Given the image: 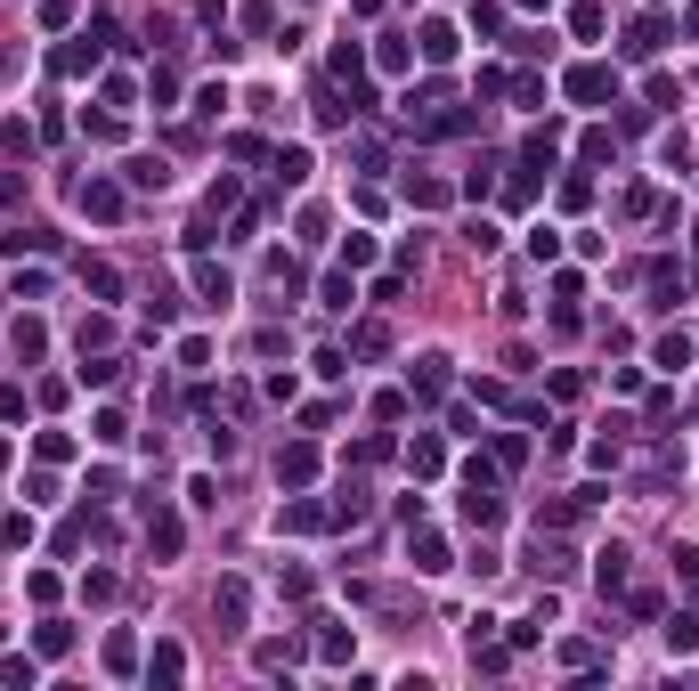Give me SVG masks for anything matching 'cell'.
Segmentation results:
<instances>
[{"label": "cell", "mask_w": 699, "mask_h": 691, "mask_svg": "<svg viewBox=\"0 0 699 691\" xmlns=\"http://www.w3.org/2000/svg\"><path fill=\"white\" fill-rule=\"evenodd\" d=\"M448 366H456L448 350H423V358L407 366V399H415V407H439V399H448Z\"/></svg>", "instance_id": "obj_1"}, {"label": "cell", "mask_w": 699, "mask_h": 691, "mask_svg": "<svg viewBox=\"0 0 699 691\" xmlns=\"http://www.w3.org/2000/svg\"><path fill=\"white\" fill-rule=\"evenodd\" d=\"M456 49H464V33H456L448 17H431V25L415 33V57H423V66H456Z\"/></svg>", "instance_id": "obj_2"}, {"label": "cell", "mask_w": 699, "mask_h": 691, "mask_svg": "<svg viewBox=\"0 0 699 691\" xmlns=\"http://www.w3.org/2000/svg\"><path fill=\"white\" fill-rule=\"evenodd\" d=\"M561 90L578 98V106H602V98H618V74H610V66H569Z\"/></svg>", "instance_id": "obj_3"}, {"label": "cell", "mask_w": 699, "mask_h": 691, "mask_svg": "<svg viewBox=\"0 0 699 691\" xmlns=\"http://www.w3.org/2000/svg\"><path fill=\"white\" fill-rule=\"evenodd\" d=\"M277 529H293V537H317V529H334V513H326V505H309V496L293 488V505H277Z\"/></svg>", "instance_id": "obj_4"}, {"label": "cell", "mask_w": 699, "mask_h": 691, "mask_svg": "<svg viewBox=\"0 0 699 691\" xmlns=\"http://www.w3.org/2000/svg\"><path fill=\"white\" fill-rule=\"evenodd\" d=\"M309 480H317V448H309V439L277 448V488H309Z\"/></svg>", "instance_id": "obj_5"}, {"label": "cell", "mask_w": 699, "mask_h": 691, "mask_svg": "<svg viewBox=\"0 0 699 691\" xmlns=\"http://www.w3.org/2000/svg\"><path fill=\"white\" fill-rule=\"evenodd\" d=\"M82 212H90L98 228H114V220H122V187H114V179H82Z\"/></svg>", "instance_id": "obj_6"}, {"label": "cell", "mask_w": 699, "mask_h": 691, "mask_svg": "<svg viewBox=\"0 0 699 691\" xmlns=\"http://www.w3.org/2000/svg\"><path fill=\"white\" fill-rule=\"evenodd\" d=\"M179 545H187V521H179V513H147V553H155V561H171Z\"/></svg>", "instance_id": "obj_7"}, {"label": "cell", "mask_w": 699, "mask_h": 691, "mask_svg": "<svg viewBox=\"0 0 699 691\" xmlns=\"http://www.w3.org/2000/svg\"><path fill=\"white\" fill-rule=\"evenodd\" d=\"M122 187H139V196L155 187V196H163V187H171V163H163V155H131V163H122Z\"/></svg>", "instance_id": "obj_8"}, {"label": "cell", "mask_w": 699, "mask_h": 691, "mask_svg": "<svg viewBox=\"0 0 699 691\" xmlns=\"http://www.w3.org/2000/svg\"><path fill=\"white\" fill-rule=\"evenodd\" d=\"M659 41H667V17H634L618 49H626V57H659Z\"/></svg>", "instance_id": "obj_9"}, {"label": "cell", "mask_w": 699, "mask_h": 691, "mask_svg": "<svg viewBox=\"0 0 699 691\" xmlns=\"http://www.w3.org/2000/svg\"><path fill=\"white\" fill-rule=\"evenodd\" d=\"M407 553H415V570H423V578L456 570V561H448V537H431V529H423V537H407Z\"/></svg>", "instance_id": "obj_10"}, {"label": "cell", "mask_w": 699, "mask_h": 691, "mask_svg": "<svg viewBox=\"0 0 699 691\" xmlns=\"http://www.w3.org/2000/svg\"><path fill=\"white\" fill-rule=\"evenodd\" d=\"M326 513H334V529H358V521H366V513H374V496H366V488H358V480H350V488H342V496H334V505H326Z\"/></svg>", "instance_id": "obj_11"}, {"label": "cell", "mask_w": 699, "mask_h": 691, "mask_svg": "<svg viewBox=\"0 0 699 691\" xmlns=\"http://www.w3.org/2000/svg\"><path fill=\"white\" fill-rule=\"evenodd\" d=\"M407 204H415V212H448L456 187H448V179H407Z\"/></svg>", "instance_id": "obj_12"}, {"label": "cell", "mask_w": 699, "mask_h": 691, "mask_svg": "<svg viewBox=\"0 0 699 691\" xmlns=\"http://www.w3.org/2000/svg\"><path fill=\"white\" fill-rule=\"evenodd\" d=\"M0 253H57V228H9V236H0Z\"/></svg>", "instance_id": "obj_13"}, {"label": "cell", "mask_w": 699, "mask_h": 691, "mask_svg": "<svg viewBox=\"0 0 699 691\" xmlns=\"http://www.w3.org/2000/svg\"><path fill=\"white\" fill-rule=\"evenodd\" d=\"M9 350H17L25 366H33V358L49 350V326H41V318H17V326H9Z\"/></svg>", "instance_id": "obj_14"}, {"label": "cell", "mask_w": 699, "mask_h": 691, "mask_svg": "<svg viewBox=\"0 0 699 691\" xmlns=\"http://www.w3.org/2000/svg\"><path fill=\"white\" fill-rule=\"evenodd\" d=\"M651 366H659V374H683V366H691V334H659V342H651Z\"/></svg>", "instance_id": "obj_15"}, {"label": "cell", "mask_w": 699, "mask_h": 691, "mask_svg": "<svg viewBox=\"0 0 699 691\" xmlns=\"http://www.w3.org/2000/svg\"><path fill=\"white\" fill-rule=\"evenodd\" d=\"M179 675H187V651L179 643H155L147 651V683H179Z\"/></svg>", "instance_id": "obj_16"}, {"label": "cell", "mask_w": 699, "mask_h": 691, "mask_svg": "<svg viewBox=\"0 0 699 691\" xmlns=\"http://www.w3.org/2000/svg\"><path fill=\"white\" fill-rule=\"evenodd\" d=\"M90 439H98V448H122V439H131V415H122V407H98V415H90Z\"/></svg>", "instance_id": "obj_17"}, {"label": "cell", "mask_w": 699, "mask_h": 691, "mask_svg": "<svg viewBox=\"0 0 699 691\" xmlns=\"http://www.w3.org/2000/svg\"><path fill=\"white\" fill-rule=\"evenodd\" d=\"M439 464H448V456H439V439H431V431H415V439H407V472H415V480H431Z\"/></svg>", "instance_id": "obj_18"}, {"label": "cell", "mask_w": 699, "mask_h": 691, "mask_svg": "<svg viewBox=\"0 0 699 691\" xmlns=\"http://www.w3.org/2000/svg\"><path fill=\"white\" fill-rule=\"evenodd\" d=\"M464 521H472V529H496V521H504V496H496V488H472V496H464Z\"/></svg>", "instance_id": "obj_19"}, {"label": "cell", "mask_w": 699, "mask_h": 691, "mask_svg": "<svg viewBox=\"0 0 699 691\" xmlns=\"http://www.w3.org/2000/svg\"><path fill=\"white\" fill-rule=\"evenodd\" d=\"M594 586H602V594H626V545L594 553Z\"/></svg>", "instance_id": "obj_20"}, {"label": "cell", "mask_w": 699, "mask_h": 691, "mask_svg": "<svg viewBox=\"0 0 699 691\" xmlns=\"http://www.w3.org/2000/svg\"><path fill=\"white\" fill-rule=\"evenodd\" d=\"M317 626H326V635H317V659H326V667H342V659L358 651V635H342L334 618H317Z\"/></svg>", "instance_id": "obj_21"}, {"label": "cell", "mask_w": 699, "mask_h": 691, "mask_svg": "<svg viewBox=\"0 0 699 691\" xmlns=\"http://www.w3.org/2000/svg\"><path fill=\"white\" fill-rule=\"evenodd\" d=\"M529 570H545V578H561V570H569V545H553V537L537 529V545H529Z\"/></svg>", "instance_id": "obj_22"}, {"label": "cell", "mask_w": 699, "mask_h": 691, "mask_svg": "<svg viewBox=\"0 0 699 691\" xmlns=\"http://www.w3.org/2000/svg\"><path fill=\"white\" fill-rule=\"evenodd\" d=\"M317 301H326V309H350V301H358L350 269H326V277H317Z\"/></svg>", "instance_id": "obj_23"}, {"label": "cell", "mask_w": 699, "mask_h": 691, "mask_svg": "<svg viewBox=\"0 0 699 691\" xmlns=\"http://www.w3.org/2000/svg\"><path fill=\"white\" fill-rule=\"evenodd\" d=\"M374 66H383V74H407V66H415V49H407L399 33H383V41H374Z\"/></svg>", "instance_id": "obj_24"}, {"label": "cell", "mask_w": 699, "mask_h": 691, "mask_svg": "<svg viewBox=\"0 0 699 691\" xmlns=\"http://www.w3.org/2000/svg\"><path fill=\"white\" fill-rule=\"evenodd\" d=\"M269 171H277L285 187H301V179H309V147H277V155H269Z\"/></svg>", "instance_id": "obj_25"}, {"label": "cell", "mask_w": 699, "mask_h": 691, "mask_svg": "<svg viewBox=\"0 0 699 691\" xmlns=\"http://www.w3.org/2000/svg\"><path fill=\"white\" fill-rule=\"evenodd\" d=\"M374 253H383V244H374L366 228H350V236H342V269H374Z\"/></svg>", "instance_id": "obj_26"}, {"label": "cell", "mask_w": 699, "mask_h": 691, "mask_svg": "<svg viewBox=\"0 0 699 691\" xmlns=\"http://www.w3.org/2000/svg\"><path fill=\"white\" fill-rule=\"evenodd\" d=\"M0 683H41V659L33 651H0Z\"/></svg>", "instance_id": "obj_27"}, {"label": "cell", "mask_w": 699, "mask_h": 691, "mask_svg": "<svg viewBox=\"0 0 699 691\" xmlns=\"http://www.w3.org/2000/svg\"><path fill=\"white\" fill-rule=\"evenodd\" d=\"M529 464V439L521 431H496V472H521Z\"/></svg>", "instance_id": "obj_28"}, {"label": "cell", "mask_w": 699, "mask_h": 691, "mask_svg": "<svg viewBox=\"0 0 699 691\" xmlns=\"http://www.w3.org/2000/svg\"><path fill=\"white\" fill-rule=\"evenodd\" d=\"M196 293H204V301H228V293H236V277H228V269H212V261H196Z\"/></svg>", "instance_id": "obj_29"}, {"label": "cell", "mask_w": 699, "mask_h": 691, "mask_svg": "<svg viewBox=\"0 0 699 691\" xmlns=\"http://www.w3.org/2000/svg\"><path fill=\"white\" fill-rule=\"evenodd\" d=\"M569 33H578V41H602V0H578V9H569Z\"/></svg>", "instance_id": "obj_30"}, {"label": "cell", "mask_w": 699, "mask_h": 691, "mask_svg": "<svg viewBox=\"0 0 699 691\" xmlns=\"http://www.w3.org/2000/svg\"><path fill=\"white\" fill-rule=\"evenodd\" d=\"M74 374H82V383H90V391H106V383H114V374H122V358H90V350H82V366H74Z\"/></svg>", "instance_id": "obj_31"}, {"label": "cell", "mask_w": 699, "mask_h": 691, "mask_svg": "<svg viewBox=\"0 0 699 691\" xmlns=\"http://www.w3.org/2000/svg\"><path fill=\"white\" fill-rule=\"evenodd\" d=\"M667 651H683V659H691V651H699V610H683V618H675V626H667Z\"/></svg>", "instance_id": "obj_32"}, {"label": "cell", "mask_w": 699, "mask_h": 691, "mask_svg": "<svg viewBox=\"0 0 699 691\" xmlns=\"http://www.w3.org/2000/svg\"><path fill=\"white\" fill-rule=\"evenodd\" d=\"M33 456H41V464H66V456H74V431H41Z\"/></svg>", "instance_id": "obj_33"}, {"label": "cell", "mask_w": 699, "mask_h": 691, "mask_svg": "<svg viewBox=\"0 0 699 691\" xmlns=\"http://www.w3.org/2000/svg\"><path fill=\"white\" fill-rule=\"evenodd\" d=\"M82 285H90L98 301H114V293H122V269H106V261H90V269H82Z\"/></svg>", "instance_id": "obj_34"}, {"label": "cell", "mask_w": 699, "mask_h": 691, "mask_svg": "<svg viewBox=\"0 0 699 691\" xmlns=\"http://www.w3.org/2000/svg\"><path fill=\"white\" fill-rule=\"evenodd\" d=\"M529 261H561V228H545V220L529 228Z\"/></svg>", "instance_id": "obj_35"}, {"label": "cell", "mask_w": 699, "mask_h": 691, "mask_svg": "<svg viewBox=\"0 0 699 691\" xmlns=\"http://www.w3.org/2000/svg\"><path fill=\"white\" fill-rule=\"evenodd\" d=\"M383 350H391L383 326H358V334H350V358H383Z\"/></svg>", "instance_id": "obj_36"}, {"label": "cell", "mask_w": 699, "mask_h": 691, "mask_svg": "<svg viewBox=\"0 0 699 691\" xmlns=\"http://www.w3.org/2000/svg\"><path fill=\"white\" fill-rule=\"evenodd\" d=\"M41 651H49V659L74 651V626H66V618H41Z\"/></svg>", "instance_id": "obj_37"}, {"label": "cell", "mask_w": 699, "mask_h": 691, "mask_svg": "<svg viewBox=\"0 0 699 691\" xmlns=\"http://www.w3.org/2000/svg\"><path fill=\"white\" fill-rule=\"evenodd\" d=\"M147 98L171 106V98H179V74H171V66H147Z\"/></svg>", "instance_id": "obj_38"}, {"label": "cell", "mask_w": 699, "mask_h": 691, "mask_svg": "<svg viewBox=\"0 0 699 691\" xmlns=\"http://www.w3.org/2000/svg\"><path fill=\"white\" fill-rule=\"evenodd\" d=\"M196 114L220 122V114H228V82H204V90H196Z\"/></svg>", "instance_id": "obj_39"}, {"label": "cell", "mask_w": 699, "mask_h": 691, "mask_svg": "<svg viewBox=\"0 0 699 691\" xmlns=\"http://www.w3.org/2000/svg\"><path fill=\"white\" fill-rule=\"evenodd\" d=\"M464 244H472V253H496L504 228H496V220H472V228H464Z\"/></svg>", "instance_id": "obj_40"}, {"label": "cell", "mask_w": 699, "mask_h": 691, "mask_svg": "<svg viewBox=\"0 0 699 691\" xmlns=\"http://www.w3.org/2000/svg\"><path fill=\"white\" fill-rule=\"evenodd\" d=\"M33 196V171H0V204H25Z\"/></svg>", "instance_id": "obj_41"}, {"label": "cell", "mask_w": 699, "mask_h": 691, "mask_svg": "<svg viewBox=\"0 0 699 691\" xmlns=\"http://www.w3.org/2000/svg\"><path fill=\"white\" fill-rule=\"evenodd\" d=\"M82 131H90L98 147H114V139H122V122H114V114H82Z\"/></svg>", "instance_id": "obj_42"}, {"label": "cell", "mask_w": 699, "mask_h": 691, "mask_svg": "<svg viewBox=\"0 0 699 691\" xmlns=\"http://www.w3.org/2000/svg\"><path fill=\"white\" fill-rule=\"evenodd\" d=\"M0 545H33V513H9V521H0Z\"/></svg>", "instance_id": "obj_43"}, {"label": "cell", "mask_w": 699, "mask_h": 691, "mask_svg": "<svg viewBox=\"0 0 699 691\" xmlns=\"http://www.w3.org/2000/svg\"><path fill=\"white\" fill-rule=\"evenodd\" d=\"M252 659H261V667H293V659H301V643H261Z\"/></svg>", "instance_id": "obj_44"}, {"label": "cell", "mask_w": 699, "mask_h": 691, "mask_svg": "<svg viewBox=\"0 0 699 691\" xmlns=\"http://www.w3.org/2000/svg\"><path fill=\"white\" fill-rule=\"evenodd\" d=\"M659 163H667V171H675V163H691V139H683V131H667V139H659Z\"/></svg>", "instance_id": "obj_45"}, {"label": "cell", "mask_w": 699, "mask_h": 691, "mask_svg": "<svg viewBox=\"0 0 699 691\" xmlns=\"http://www.w3.org/2000/svg\"><path fill=\"white\" fill-rule=\"evenodd\" d=\"M17 415H25V391H17V383H0V423H17Z\"/></svg>", "instance_id": "obj_46"}, {"label": "cell", "mask_w": 699, "mask_h": 691, "mask_svg": "<svg viewBox=\"0 0 699 691\" xmlns=\"http://www.w3.org/2000/svg\"><path fill=\"white\" fill-rule=\"evenodd\" d=\"M374 9H383V0H358V17H374Z\"/></svg>", "instance_id": "obj_47"}, {"label": "cell", "mask_w": 699, "mask_h": 691, "mask_svg": "<svg viewBox=\"0 0 699 691\" xmlns=\"http://www.w3.org/2000/svg\"><path fill=\"white\" fill-rule=\"evenodd\" d=\"M521 9H553V0H521Z\"/></svg>", "instance_id": "obj_48"}]
</instances>
